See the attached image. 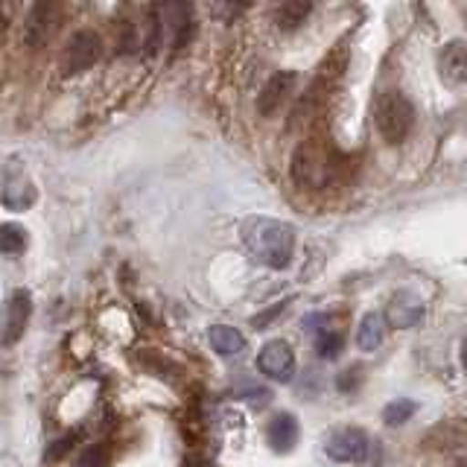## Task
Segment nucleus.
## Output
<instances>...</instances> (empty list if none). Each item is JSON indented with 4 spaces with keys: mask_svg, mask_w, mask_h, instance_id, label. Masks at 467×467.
I'll return each mask as SVG.
<instances>
[{
    "mask_svg": "<svg viewBox=\"0 0 467 467\" xmlns=\"http://www.w3.org/2000/svg\"><path fill=\"white\" fill-rule=\"evenodd\" d=\"M357 383H359V368H348V371H342L339 379H336V386H339V391L357 389Z\"/></svg>",
    "mask_w": 467,
    "mask_h": 467,
    "instance_id": "obj_21",
    "label": "nucleus"
},
{
    "mask_svg": "<svg viewBox=\"0 0 467 467\" xmlns=\"http://www.w3.org/2000/svg\"><path fill=\"white\" fill-rule=\"evenodd\" d=\"M386 339V321L379 313H365L359 327H357V348L365 354H374V350L383 345Z\"/></svg>",
    "mask_w": 467,
    "mask_h": 467,
    "instance_id": "obj_13",
    "label": "nucleus"
},
{
    "mask_svg": "<svg viewBox=\"0 0 467 467\" xmlns=\"http://www.w3.org/2000/svg\"><path fill=\"white\" fill-rule=\"evenodd\" d=\"M24 245H26V234L21 225L15 223L0 225V254H18L24 252Z\"/></svg>",
    "mask_w": 467,
    "mask_h": 467,
    "instance_id": "obj_17",
    "label": "nucleus"
},
{
    "mask_svg": "<svg viewBox=\"0 0 467 467\" xmlns=\"http://www.w3.org/2000/svg\"><path fill=\"white\" fill-rule=\"evenodd\" d=\"M29 316H33V298H29L26 289H18L6 301L4 316H0V345L9 348L18 342L29 325Z\"/></svg>",
    "mask_w": 467,
    "mask_h": 467,
    "instance_id": "obj_6",
    "label": "nucleus"
},
{
    "mask_svg": "<svg viewBox=\"0 0 467 467\" xmlns=\"http://www.w3.org/2000/svg\"><path fill=\"white\" fill-rule=\"evenodd\" d=\"M208 342L219 357H237L245 350V336L231 325H213L208 333Z\"/></svg>",
    "mask_w": 467,
    "mask_h": 467,
    "instance_id": "obj_14",
    "label": "nucleus"
},
{
    "mask_svg": "<svg viewBox=\"0 0 467 467\" xmlns=\"http://www.w3.org/2000/svg\"><path fill=\"white\" fill-rule=\"evenodd\" d=\"M298 420L296 415H289V412H277L272 420H269V427H266V438H269V447L275 452H281V456H286V452L296 450L298 444Z\"/></svg>",
    "mask_w": 467,
    "mask_h": 467,
    "instance_id": "obj_11",
    "label": "nucleus"
},
{
    "mask_svg": "<svg viewBox=\"0 0 467 467\" xmlns=\"http://www.w3.org/2000/svg\"><path fill=\"white\" fill-rule=\"evenodd\" d=\"M102 36L97 29H77L62 47V56H58V70L62 77H79V73L91 70L99 58H102Z\"/></svg>",
    "mask_w": 467,
    "mask_h": 467,
    "instance_id": "obj_4",
    "label": "nucleus"
},
{
    "mask_svg": "<svg viewBox=\"0 0 467 467\" xmlns=\"http://www.w3.org/2000/svg\"><path fill=\"white\" fill-rule=\"evenodd\" d=\"M240 240L260 266L281 272L296 257V228L269 216H248L240 225Z\"/></svg>",
    "mask_w": 467,
    "mask_h": 467,
    "instance_id": "obj_1",
    "label": "nucleus"
},
{
    "mask_svg": "<svg viewBox=\"0 0 467 467\" xmlns=\"http://www.w3.org/2000/svg\"><path fill=\"white\" fill-rule=\"evenodd\" d=\"M345 350V336L339 330H325L316 336V354L321 359H336Z\"/></svg>",
    "mask_w": 467,
    "mask_h": 467,
    "instance_id": "obj_16",
    "label": "nucleus"
},
{
    "mask_svg": "<svg viewBox=\"0 0 467 467\" xmlns=\"http://www.w3.org/2000/svg\"><path fill=\"white\" fill-rule=\"evenodd\" d=\"M438 70L452 85L467 82V41H450L444 44L441 56H438Z\"/></svg>",
    "mask_w": 467,
    "mask_h": 467,
    "instance_id": "obj_12",
    "label": "nucleus"
},
{
    "mask_svg": "<svg viewBox=\"0 0 467 467\" xmlns=\"http://www.w3.org/2000/svg\"><path fill=\"white\" fill-rule=\"evenodd\" d=\"M464 467H467V464H464Z\"/></svg>",
    "mask_w": 467,
    "mask_h": 467,
    "instance_id": "obj_25",
    "label": "nucleus"
},
{
    "mask_svg": "<svg viewBox=\"0 0 467 467\" xmlns=\"http://www.w3.org/2000/svg\"><path fill=\"white\" fill-rule=\"evenodd\" d=\"M415 412H418V403H415V400L398 398V400H391V403L383 409V420L389 423V427H400V423H406Z\"/></svg>",
    "mask_w": 467,
    "mask_h": 467,
    "instance_id": "obj_18",
    "label": "nucleus"
},
{
    "mask_svg": "<svg viewBox=\"0 0 467 467\" xmlns=\"http://www.w3.org/2000/svg\"><path fill=\"white\" fill-rule=\"evenodd\" d=\"M284 306H286V304H277V306H275V310H266V313H263V316H257V318L252 321V325H254L257 330H263V325H266V321H272V318H275L277 313H281V310H284Z\"/></svg>",
    "mask_w": 467,
    "mask_h": 467,
    "instance_id": "obj_22",
    "label": "nucleus"
},
{
    "mask_svg": "<svg viewBox=\"0 0 467 467\" xmlns=\"http://www.w3.org/2000/svg\"><path fill=\"white\" fill-rule=\"evenodd\" d=\"M184 467H211V464L204 462V459H193V456H190V459L184 462Z\"/></svg>",
    "mask_w": 467,
    "mask_h": 467,
    "instance_id": "obj_23",
    "label": "nucleus"
},
{
    "mask_svg": "<svg viewBox=\"0 0 467 467\" xmlns=\"http://www.w3.org/2000/svg\"><path fill=\"white\" fill-rule=\"evenodd\" d=\"M296 85H298V73L296 70H277V73H272V77L266 79V85H263L260 94H257V111L263 117L275 114L292 97Z\"/></svg>",
    "mask_w": 467,
    "mask_h": 467,
    "instance_id": "obj_8",
    "label": "nucleus"
},
{
    "mask_svg": "<svg viewBox=\"0 0 467 467\" xmlns=\"http://www.w3.org/2000/svg\"><path fill=\"white\" fill-rule=\"evenodd\" d=\"M339 172L342 155L321 138H306L292 152V182L301 190H325Z\"/></svg>",
    "mask_w": 467,
    "mask_h": 467,
    "instance_id": "obj_2",
    "label": "nucleus"
},
{
    "mask_svg": "<svg viewBox=\"0 0 467 467\" xmlns=\"http://www.w3.org/2000/svg\"><path fill=\"white\" fill-rule=\"evenodd\" d=\"M383 321H389V325L398 330H412L423 321V301L415 298L412 292H398V296L389 301Z\"/></svg>",
    "mask_w": 467,
    "mask_h": 467,
    "instance_id": "obj_10",
    "label": "nucleus"
},
{
    "mask_svg": "<svg viewBox=\"0 0 467 467\" xmlns=\"http://www.w3.org/2000/svg\"><path fill=\"white\" fill-rule=\"evenodd\" d=\"M374 123L379 138L386 143L398 146L409 138V131L415 129V106L403 91H383L374 102Z\"/></svg>",
    "mask_w": 467,
    "mask_h": 467,
    "instance_id": "obj_3",
    "label": "nucleus"
},
{
    "mask_svg": "<svg viewBox=\"0 0 467 467\" xmlns=\"http://www.w3.org/2000/svg\"><path fill=\"white\" fill-rule=\"evenodd\" d=\"M462 365H464V371H467V339L462 342Z\"/></svg>",
    "mask_w": 467,
    "mask_h": 467,
    "instance_id": "obj_24",
    "label": "nucleus"
},
{
    "mask_svg": "<svg viewBox=\"0 0 467 467\" xmlns=\"http://www.w3.org/2000/svg\"><path fill=\"white\" fill-rule=\"evenodd\" d=\"M257 368L263 377L275 379V383H289L296 374V354L284 339H272L260 348L257 354Z\"/></svg>",
    "mask_w": 467,
    "mask_h": 467,
    "instance_id": "obj_7",
    "label": "nucleus"
},
{
    "mask_svg": "<svg viewBox=\"0 0 467 467\" xmlns=\"http://www.w3.org/2000/svg\"><path fill=\"white\" fill-rule=\"evenodd\" d=\"M310 12H313L310 4H301V0H289V4H281V6H277L275 21H277V26L286 29V33H289V29H298Z\"/></svg>",
    "mask_w": 467,
    "mask_h": 467,
    "instance_id": "obj_15",
    "label": "nucleus"
},
{
    "mask_svg": "<svg viewBox=\"0 0 467 467\" xmlns=\"http://www.w3.org/2000/svg\"><path fill=\"white\" fill-rule=\"evenodd\" d=\"M73 441H77V432H67L65 438H58V441H53V447L47 450V462H58L65 456V452L73 447Z\"/></svg>",
    "mask_w": 467,
    "mask_h": 467,
    "instance_id": "obj_20",
    "label": "nucleus"
},
{
    "mask_svg": "<svg viewBox=\"0 0 467 467\" xmlns=\"http://www.w3.org/2000/svg\"><path fill=\"white\" fill-rule=\"evenodd\" d=\"M73 467H109V450L102 444H91Z\"/></svg>",
    "mask_w": 467,
    "mask_h": 467,
    "instance_id": "obj_19",
    "label": "nucleus"
},
{
    "mask_svg": "<svg viewBox=\"0 0 467 467\" xmlns=\"http://www.w3.org/2000/svg\"><path fill=\"white\" fill-rule=\"evenodd\" d=\"M368 450H371L368 435L357 427L336 430L325 444L327 459L336 464H362L365 459H368Z\"/></svg>",
    "mask_w": 467,
    "mask_h": 467,
    "instance_id": "obj_5",
    "label": "nucleus"
},
{
    "mask_svg": "<svg viewBox=\"0 0 467 467\" xmlns=\"http://www.w3.org/2000/svg\"><path fill=\"white\" fill-rule=\"evenodd\" d=\"M58 15H62V6L58 4H36L26 15V26H24V38H26V47H41L44 41L53 36Z\"/></svg>",
    "mask_w": 467,
    "mask_h": 467,
    "instance_id": "obj_9",
    "label": "nucleus"
}]
</instances>
